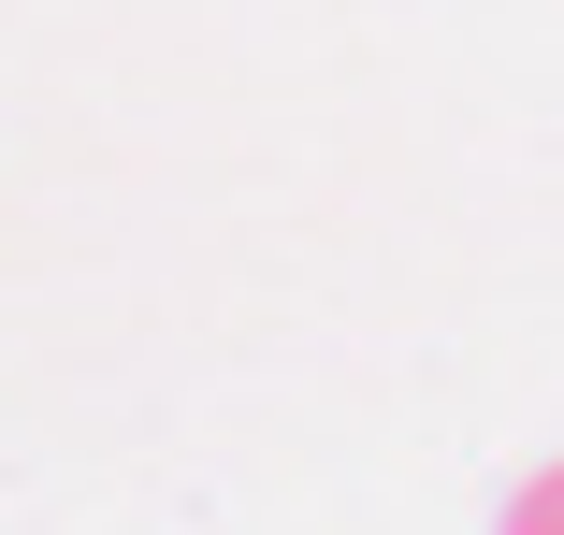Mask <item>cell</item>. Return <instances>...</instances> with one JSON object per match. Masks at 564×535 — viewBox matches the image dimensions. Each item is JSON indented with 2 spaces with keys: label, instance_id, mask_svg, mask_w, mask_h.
Wrapping results in <instances>:
<instances>
[{
  "label": "cell",
  "instance_id": "1",
  "mask_svg": "<svg viewBox=\"0 0 564 535\" xmlns=\"http://www.w3.org/2000/svg\"><path fill=\"white\" fill-rule=\"evenodd\" d=\"M507 535H564V463H535V478L507 492Z\"/></svg>",
  "mask_w": 564,
  "mask_h": 535
}]
</instances>
